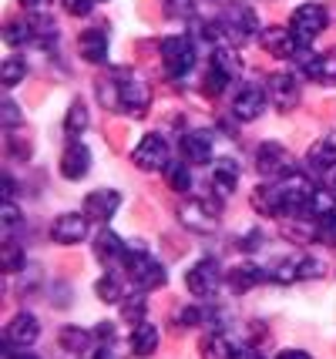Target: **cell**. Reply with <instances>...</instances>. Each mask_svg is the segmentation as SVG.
<instances>
[{"mask_svg": "<svg viewBox=\"0 0 336 359\" xmlns=\"http://www.w3.org/2000/svg\"><path fill=\"white\" fill-rule=\"evenodd\" d=\"M98 97H101V104L112 111H125V114H135V118H142L148 104H152V88H148V81L138 74V71H125V67H118L108 74V81L101 78L98 81Z\"/></svg>", "mask_w": 336, "mask_h": 359, "instance_id": "1", "label": "cell"}, {"mask_svg": "<svg viewBox=\"0 0 336 359\" xmlns=\"http://www.w3.org/2000/svg\"><path fill=\"white\" fill-rule=\"evenodd\" d=\"M121 262H125V269H128V276H131V285H135L138 292H152V289H161V285H165V266H161L152 252L128 249Z\"/></svg>", "mask_w": 336, "mask_h": 359, "instance_id": "2", "label": "cell"}, {"mask_svg": "<svg viewBox=\"0 0 336 359\" xmlns=\"http://www.w3.org/2000/svg\"><path fill=\"white\" fill-rule=\"evenodd\" d=\"M313 191H316V188L309 185V178L300 175V172H293V175H286V178H279V182H276V195H279V208H283V215H306Z\"/></svg>", "mask_w": 336, "mask_h": 359, "instance_id": "3", "label": "cell"}, {"mask_svg": "<svg viewBox=\"0 0 336 359\" xmlns=\"http://www.w3.org/2000/svg\"><path fill=\"white\" fill-rule=\"evenodd\" d=\"M326 24H330V17H326V7H320V4H303V7H296L293 17H289V31L300 41V47L313 44V41L326 31Z\"/></svg>", "mask_w": 336, "mask_h": 359, "instance_id": "4", "label": "cell"}, {"mask_svg": "<svg viewBox=\"0 0 336 359\" xmlns=\"http://www.w3.org/2000/svg\"><path fill=\"white\" fill-rule=\"evenodd\" d=\"M161 61H165V71H168V78H185L189 71L195 67V44L192 37H165L161 41Z\"/></svg>", "mask_w": 336, "mask_h": 359, "instance_id": "5", "label": "cell"}, {"mask_svg": "<svg viewBox=\"0 0 336 359\" xmlns=\"http://www.w3.org/2000/svg\"><path fill=\"white\" fill-rule=\"evenodd\" d=\"M219 285H222V266H219L215 259H202V262H195V266L185 272V289H189L195 299L215 296Z\"/></svg>", "mask_w": 336, "mask_h": 359, "instance_id": "6", "label": "cell"}, {"mask_svg": "<svg viewBox=\"0 0 336 359\" xmlns=\"http://www.w3.org/2000/svg\"><path fill=\"white\" fill-rule=\"evenodd\" d=\"M131 158H135V165H138L142 172H165V168H168V141L152 131V135H145V138L135 144Z\"/></svg>", "mask_w": 336, "mask_h": 359, "instance_id": "7", "label": "cell"}, {"mask_svg": "<svg viewBox=\"0 0 336 359\" xmlns=\"http://www.w3.org/2000/svg\"><path fill=\"white\" fill-rule=\"evenodd\" d=\"M219 20H222L225 41H232V44H246L249 37H256L259 34V20L249 7H229Z\"/></svg>", "mask_w": 336, "mask_h": 359, "instance_id": "8", "label": "cell"}, {"mask_svg": "<svg viewBox=\"0 0 336 359\" xmlns=\"http://www.w3.org/2000/svg\"><path fill=\"white\" fill-rule=\"evenodd\" d=\"M256 165L262 175H269V182H279V178H286V175L296 172V168H293V155H289L279 141H266V144L259 148Z\"/></svg>", "mask_w": 336, "mask_h": 359, "instance_id": "9", "label": "cell"}, {"mask_svg": "<svg viewBox=\"0 0 336 359\" xmlns=\"http://www.w3.org/2000/svg\"><path fill=\"white\" fill-rule=\"evenodd\" d=\"M266 94H269V104L276 111H293L300 104V81L296 74H289V71H279V74H272L269 84H266Z\"/></svg>", "mask_w": 336, "mask_h": 359, "instance_id": "10", "label": "cell"}, {"mask_svg": "<svg viewBox=\"0 0 336 359\" xmlns=\"http://www.w3.org/2000/svg\"><path fill=\"white\" fill-rule=\"evenodd\" d=\"M37 339H41V323L34 313H17L4 329V343L11 349H31Z\"/></svg>", "mask_w": 336, "mask_h": 359, "instance_id": "11", "label": "cell"}, {"mask_svg": "<svg viewBox=\"0 0 336 359\" xmlns=\"http://www.w3.org/2000/svg\"><path fill=\"white\" fill-rule=\"evenodd\" d=\"M178 219H182L185 229H192V232H199V235H208L219 229V225H215V222H219V208L212 212V205L199 202V198H189V202L178 205Z\"/></svg>", "mask_w": 336, "mask_h": 359, "instance_id": "12", "label": "cell"}, {"mask_svg": "<svg viewBox=\"0 0 336 359\" xmlns=\"http://www.w3.org/2000/svg\"><path fill=\"white\" fill-rule=\"evenodd\" d=\"M88 215L84 212H65V215H58L54 225H51V238L58 242V245H78L88 238Z\"/></svg>", "mask_w": 336, "mask_h": 359, "instance_id": "13", "label": "cell"}, {"mask_svg": "<svg viewBox=\"0 0 336 359\" xmlns=\"http://www.w3.org/2000/svg\"><path fill=\"white\" fill-rule=\"evenodd\" d=\"M266 101H269V94L262 91L259 84H242L236 97H232V114L239 121H256L259 114L266 111Z\"/></svg>", "mask_w": 336, "mask_h": 359, "instance_id": "14", "label": "cell"}, {"mask_svg": "<svg viewBox=\"0 0 336 359\" xmlns=\"http://www.w3.org/2000/svg\"><path fill=\"white\" fill-rule=\"evenodd\" d=\"M118 205H121V195H118V191L98 188V191H91V195L84 198V215L91 222H98V225H108L112 215L118 212Z\"/></svg>", "mask_w": 336, "mask_h": 359, "instance_id": "15", "label": "cell"}, {"mask_svg": "<svg viewBox=\"0 0 336 359\" xmlns=\"http://www.w3.org/2000/svg\"><path fill=\"white\" fill-rule=\"evenodd\" d=\"M306 50V47H303ZM306 78L320 81V84H336V47L323 50V54H303V64H300Z\"/></svg>", "mask_w": 336, "mask_h": 359, "instance_id": "16", "label": "cell"}, {"mask_svg": "<svg viewBox=\"0 0 336 359\" xmlns=\"http://www.w3.org/2000/svg\"><path fill=\"white\" fill-rule=\"evenodd\" d=\"M88 172H91V151H88V144L71 141L65 148V155H61V175H65L67 182H81Z\"/></svg>", "mask_w": 336, "mask_h": 359, "instance_id": "17", "label": "cell"}, {"mask_svg": "<svg viewBox=\"0 0 336 359\" xmlns=\"http://www.w3.org/2000/svg\"><path fill=\"white\" fill-rule=\"evenodd\" d=\"M182 158L189 161V165H208L212 161V135L208 131H189V135H182Z\"/></svg>", "mask_w": 336, "mask_h": 359, "instance_id": "18", "label": "cell"}, {"mask_svg": "<svg viewBox=\"0 0 336 359\" xmlns=\"http://www.w3.org/2000/svg\"><path fill=\"white\" fill-rule=\"evenodd\" d=\"M262 47L269 50L272 57H283V61L296 57V54L303 50L300 41L293 37V31H286V27H269V31H262Z\"/></svg>", "mask_w": 336, "mask_h": 359, "instance_id": "19", "label": "cell"}, {"mask_svg": "<svg viewBox=\"0 0 336 359\" xmlns=\"http://www.w3.org/2000/svg\"><path fill=\"white\" fill-rule=\"evenodd\" d=\"M236 185H239V165H236V158H215V165H212V188H215V195L229 198L236 191Z\"/></svg>", "mask_w": 336, "mask_h": 359, "instance_id": "20", "label": "cell"}, {"mask_svg": "<svg viewBox=\"0 0 336 359\" xmlns=\"http://www.w3.org/2000/svg\"><path fill=\"white\" fill-rule=\"evenodd\" d=\"M78 47H81V57L88 64H105L108 61V31L101 27H91L78 37Z\"/></svg>", "mask_w": 336, "mask_h": 359, "instance_id": "21", "label": "cell"}, {"mask_svg": "<svg viewBox=\"0 0 336 359\" xmlns=\"http://www.w3.org/2000/svg\"><path fill=\"white\" fill-rule=\"evenodd\" d=\"M125 252H128V245H125V242H121V238H118L112 229H101V235L95 238V255H98V262L112 266V262H118V259H125Z\"/></svg>", "mask_w": 336, "mask_h": 359, "instance_id": "22", "label": "cell"}, {"mask_svg": "<svg viewBox=\"0 0 336 359\" xmlns=\"http://www.w3.org/2000/svg\"><path fill=\"white\" fill-rule=\"evenodd\" d=\"M309 168H316V172H336V131H330L326 138L309 148Z\"/></svg>", "mask_w": 336, "mask_h": 359, "instance_id": "23", "label": "cell"}, {"mask_svg": "<svg viewBox=\"0 0 336 359\" xmlns=\"http://www.w3.org/2000/svg\"><path fill=\"white\" fill-rule=\"evenodd\" d=\"M266 276H269V272H262L259 266L242 262V266H236L232 272H229V289H232V292H249V289H256Z\"/></svg>", "mask_w": 336, "mask_h": 359, "instance_id": "24", "label": "cell"}, {"mask_svg": "<svg viewBox=\"0 0 336 359\" xmlns=\"http://www.w3.org/2000/svg\"><path fill=\"white\" fill-rule=\"evenodd\" d=\"M131 353L135 356H152L155 349H159V329L152 326V323H138V326L131 329Z\"/></svg>", "mask_w": 336, "mask_h": 359, "instance_id": "25", "label": "cell"}, {"mask_svg": "<svg viewBox=\"0 0 336 359\" xmlns=\"http://www.w3.org/2000/svg\"><path fill=\"white\" fill-rule=\"evenodd\" d=\"M253 208H256L259 215H266V219H279V215H283V208H279V195H276V182L259 185L256 191H253Z\"/></svg>", "mask_w": 336, "mask_h": 359, "instance_id": "26", "label": "cell"}, {"mask_svg": "<svg viewBox=\"0 0 336 359\" xmlns=\"http://www.w3.org/2000/svg\"><path fill=\"white\" fill-rule=\"evenodd\" d=\"M58 343H61V349H67V353H74V356H81V353H88V349H91V343H95V336H91L88 329L65 326V329H61V336H58Z\"/></svg>", "mask_w": 336, "mask_h": 359, "instance_id": "27", "label": "cell"}, {"mask_svg": "<svg viewBox=\"0 0 336 359\" xmlns=\"http://www.w3.org/2000/svg\"><path fill=\"white\" fill-rule=\"evenodd\" d=\"M199 353H202V359H232V346L225 343V336L208 332V336H202V343H199Z\"/></svg>", "mask_w": 336, "mask_h": 359, "instance_id": "28", "label": "cell"}, {"mask_svg": "<svg viewBox=\"0 0 336 359\" xmlns=\"http://www.w3.org/2000/svg\"><path fill=\"white\" fill-rule=\"evenodd\" d=\"M34 34L37 31H34L31 20H11V24L4 27V41H7L11 47H20V44H27Z\"/></svg>", "mask_w": 336, "mask_h": 359, "instance_id": "29", "label": "cell"}, {"mask_svg": "<svg viewBox=\"0 0 336 359\" xmlns=\"http://www.w3.org/2000/svg\"><path fill=\"white\" fill-rule=\"evenodd\" d=\"M24 78H27V64L20 61V57H7V61L0 64V84L4 88H14Z\"/></svg>", "mask_w": 336, "mask_h": 359, "instance_id": "30", "label": "cell"}, {"mask_svg": "<svg viewBox=\"0 0 336 359\" xmlns=\"http://www.w3.org/2000/svg\"><path fill=\"white\" fill-rule=\"evenodd\" d=\"M84 128H88V108H84V101H74L65 114V131L71 138H78Z\"/></svg>", "mask_w": 336, "mask_h": 359, "instance_id": "31", "label": "cell"}, {"mask_svg": "<svg viewBox=\"0 0 336 359\" xmlns=\"http://www.w3.org/2000/svg\"><path fill=\"white\" fill-rule=\"evenodd\" d=\"M165 178H168V185L175 188V191H189V188H192L189 161H175V165H168V168H165Z\"/></svg>", "mask_w": 336, "mask_h": 359, "instance_id": "32", "label": "cell"}, {"mask_svg": "<svg viewBox=\"0 0 336 359\" xmlns=\"http://www.w3.org/2000/svg\"><path fill=\"white\" fill-rule=\"evenodd\" d=\"M95 292H98V299H101V302H118V299H121V282L114 279L112 272H105V276L98 279Z\"/></svg>", "mask_w": 336, "mask_h": 359, "instance_id": "33", "label": "cell"}, {"mask_svg": "<svg viewBox=\"0 0 336 359\" xmlns=\"http://www.w3.org/2000/svg\"><path fill=\"white\" fill-rule=\"evenodd\" d=\"M121 319H125L131 329L138 326V323H145V296L125 299V306H121Z\"/></svg>", "mask_w": 336, "mask_h": 359, "instance_id": "34", "label": "cell"}, {"mask_svg": "<svg viewBox=\"0 0 336 359\" xmlns=\"http://www.w3.org/2000/svg\"><path fill=\"white\" fill-rule=\"evenodd\" d=\"M269 276H272L276 282H283V285H289V282H296V279H300V259H283V262H279V266L272 269Z\"/></svg>", "mask_w": 336, "mask_h": 359, "instance_id": "35", "label": "cell"}, {"mask_svg": "<svg viewBox=\"0 0 336 359\" xmlns=\"http://www.w3.org/2000/svg\"><path fill=\"white\" fill-rule=\"evenodd\" d=\"M229 81H232V74L212 64V67H208V78H206V94H222Z\"/></svg>", "mask_w": 336, "mask_h": 359, "instance_id": "36", "label": "cell"}, {"mask_svg": "<svg viewBox=\"0 0 336 359\" xmlns=\"http://www.w3.org/2000/svg\"><path fill=\"white\" fill-rule=\"evenodd\" d=\"M24 266V252L17 242H7L4 245V272H17V269Z\"/></svg>", "mask_w": 336, "mask_h": 359, "instance_id": "37", "label": "cell"}, {"mask_svg": "<svg viewBox=\"0 0 336 359\" xmlns=\"http://www.w3.org/2000/svg\"><path fill=\"white\" fill-rule=\"evenodd\" d=\"M0 121H4V128H17V125H20V108H17L11 97H4V104H0Z\"/></svg>", "mask_w": 336, "mask_h": 359, "instance_id": "38", "label": "cell"}, {"mask_svg": "<svg viewBox=\"0 0 336 359\" xmlns=\"http://www.w3.org/2000/svg\"><path fill=\"white\" fill-rule=\"evenodd\" d=\"M17 225H20V212L14 198H4V232H17Z\"/></svg>", "mask_w": 336, "mask_h": 359, "instance_id": "39", "label": "cell"}, {"mask_svg": "<svg viewBox=\"0 0 336 359\" xmlns=\"http://www.w3.org/2000/svg\"><path fill=\"white\" fill-rule=\"evenodd\" d=\"M61 4H65L67 14H74V17L91 14V7H95V0H61Z\"/></svg>", "mask_w": 336, "mask_h": 359, "instance_id": "40", "label": "cell"}, {"mask_svg": "<svg viewBox=\"0 0 336 359\" xmlns=\"http://www.w3.org/2000/svg\"><path fill=\"white\" fill-rule=\"evenodd\" d=\"M27 14H34V17H44L48 14V7H51V0H17Z\"/></svg>", "mask_w": 336, "mask_h": 359, "instance_id": "41", "label": "cell"}, {"mask_svg": "<svg viewBox=\"0 0 336 359\" xmlns=\"http://www.w3.org/2000/svg\"><path fill=\"white\" fill-rule=\"evenodd\" d=\"M178 323H182V326H195V323H202V313H199V309H182V313H178Z\"/></svg>", "mask_w": 336, "mask_h": 359, "instance_id": "42", "label": "cell"}, {"mask_svg": "<svg viewBox=\"0 0 336 359\" xmlns=\"http://www.w3.org/2000/svg\"><path fill=\"white\" fill-rule=\"evenodd\" d=\"M232 359H262V356H259L253 346H236V349H232Z\"/></svg>", "mask_w": 336, "mask_h": 359, "instance_id": "43", "label": "cell"}, {"mask_svg": "<svg viewBox=\"0 0 336 359\" xmlns=\"http://www.w3.org/2000/svg\"><path fill=\"white\" fill-rule=\"evenodd\" d=\"M4 359H41V356H34V353H27V349H20V353L14 356V349L4 343Z\"/></svg>", "mask_w": 336, "mask_h": 359, "instance_id": "44", "label": "cell"}, {"mask_svg": "<svg viewBox=\"0 0 336 359\" xmlns=\"http://www.w3.org/2000/svg\"><path fill=\"white\" fill-rule=\"evenodd\" d=\"M276 359H309V353L306 349H283Z\"/></svg>", "mask_w": 336, "mask_h": 359, "instance_id": "45", "label": "cell"}, {"mask_svg": "<svg viewBox=\"0 0 336 359\" xmlns=\"http://www.w3.org/2000/svg\"><path fill=\"white\" fill-rule=\"evenodd\" d=\"M4 198H14V178L11 175L4 178Z\"/></svg>", "mask_w": 336, "mask_h": 359, "instance_id": "46", "label": "cell"}]
</instances>
